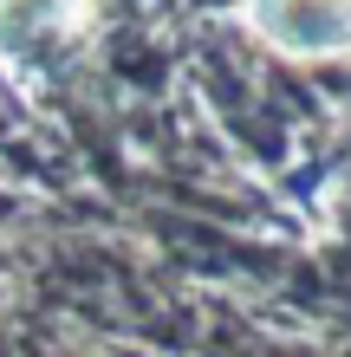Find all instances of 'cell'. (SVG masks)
I'll return each mask as SVG.
<instances>
[{
  "label": "cell",
  "instance_id": "cell-1",
  "mask_svg": "<svg viewBox=\"0 0 351 357\" xmlns=\"http://www.w3.org/2000/svg\"><path fill=\"white\" fill-rule=\"evenodd\" d=\"M254 26L293 52H332L351 39V0H254Z\"/></svg>",
  "mask_w": 351,
  "mask_h": 357
}]
</instances>
